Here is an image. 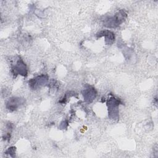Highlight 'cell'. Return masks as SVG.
I'll return each mask as SVG.
<instances>
[{
    "label": "cell",
    "mask_w": 158,
    "mask_h": 158,
    "mask_svg": "<svg viewBox=\"0 0 158 158\" xmlns=\"http://www.w3.org/2000/svg\"><path fill=\"white\" fill-rule=\"evenodd\" d=\"M127 17V13L123 10H120L113 16L107 17L104 20V25L108 28H116L122 23Z\"/></svg>",
    "instance_id": "cell-1"
},
{
    "label": "cell",
    "mask_w": 158,
    "mask_h": 158,
    "mask_svg": "<svg viewBox=\"0 0 158 158\" xmlns=\"http://www.w3.org/2000/svg\"><path fill=\"white\" fill-rule=\"evenodd\" d=\"M122 103L118 98L112 96L110 98L107 102L108 107V115L112 119H117L118 118V106Z\"/></svg>",
    "instance_id": "cell-2"
},
{
    "label": "cell",
    "mask_w": 158,
    "mask_h": 158,
    "mask_svg": "<svg viewBox=\"0 0 158 158\" xmlns=\"http://www.w3.org/2000/svg\"><path fill=\"white\" fill-rule=\"evenodd\" d=\"M48 81L47 75H41L29 80L28 83L30 87L33 89H37L44 85Z\"/></svg>",
    "instance_id": "cell-3"
},
{
    "label": "cell",
    "mask_w": 158,
    "mask_h": 158,
    "mask_svg": "<svg viewBox=\"0 0 158 158\" xmlns=\"http://www.w3.org/2000/svg\"><path fill=\"white\" fill-rule=\"evenodd\" d=\"M12 71L14 75H21L22 76H27V66L20 58L18 59L15 65L12 67Z\"/></svg>",
    "instance_id": "cell-4"
},
{
    "label": "cell",
    "mask_w": 158,
    "mask_h": 158,
    "mask_svg": "<svg viewBox=\"0 0 158 158\" xmlns=\"http://www.w3.org/2000/svg\"><path fill=\"white\" fill-rule=\"evenodd\" d=\"M25 100L20 98H10L6 103V108L10 111H14L18 109L21 105L23 104Z\"/></svg>",
    "instance_id": "cell-5"
},
{
    "label": "cell",
    "mask_w": 158,
    "mask_h": 158,
    "mask_svg": "<svg viewBox=\"0 0 158 158\" xmlns=\"http://www.w3.org/2000/svg\"><path fill=\"white\" fill-rule=\"evenodd\" d=\"M96 91L95 89L87 85L83 91V96L86 102L90 103L91 102L96 96Z\"/></svg>",
    "instance_id": "cell-6"
},
{
    "label": "cell",
    "mask_w": 158,
    "mask_h": 158,
    "mask_svg": "<svg viewBox=\"0 0 158 158\" xmlns=\"http://www.w3.org/2000/svg\"><path fill=\"white\" fill-rule=\"evenodd\" d=\"M101 36L105 37V42L107 44H111L114 43L115 40L114 33L109 30H102L97 33L98 38H100Z\"/></svg>",
    "instance_id": "cell-7"
},
{
    "label": "cell",
    "mask_w": 158,
    "mask_h": 158,
    "mask_svg": "<svg viewBox=\"0 0 158 158\" xmlns=\"http://www.w3.org/2000/svg\"><path fill=\"white\" fill-rule=\"evenodd\" d=\"M15 147H10V148H9V149L5 152V154H9L10 156L14 157V154H15Z\"/></svg>",
    "instance_id": "cell-8"
}]
</instances>
